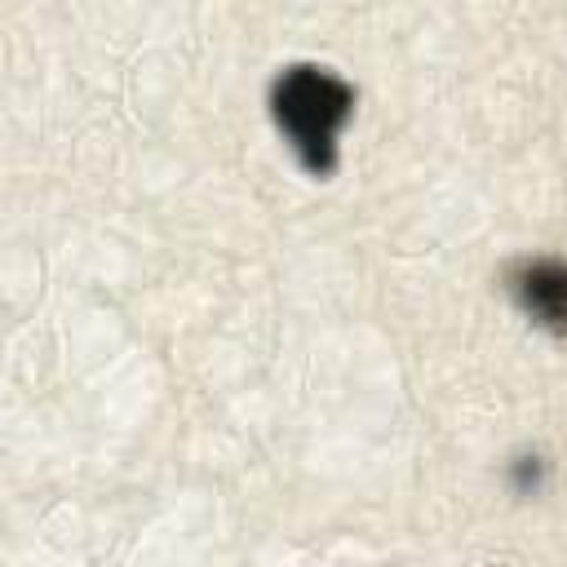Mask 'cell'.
I'll use <instances>...</instances> for the list:
<instances>
[{"label": "cell", "instance_id": "obj_1", "mask_svg": "<svg viewBox=\"0 0 567 567\" xmlns=\"http://www.w3.org/2000/svg\"><path fill=\"white\" fill-rule=\"evenodd\" d=\"M354 89L328 66H288L270 89V115L301 168L328 177L337 168V137L350 120Z\"/></svg>", "mask_w": 567, "mask_h": 567}, {"label": "cell", "instance_id": "obj_2", "mask_svg": "<svg viewBox=\"0 0 567 567\" xmlns=\"http://www.w3.org/2000/svg\"><path fill=\"white\" fill-rule=\"evenodd\" d=\"M514 301L554 337H567V261L563 257H532L509 270Z\"/></svg>", "mask_w": 567, "mask_h": 567}]
</instances>
